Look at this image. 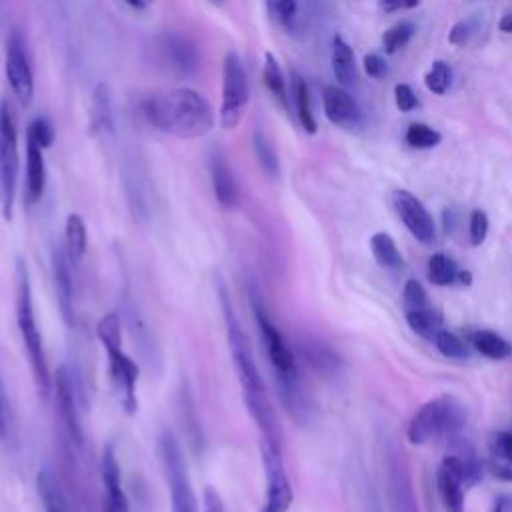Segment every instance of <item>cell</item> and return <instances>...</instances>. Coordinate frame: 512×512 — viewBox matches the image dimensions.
<instances>
[{
  "label": "cell",
  "instance_id": "38",
  "mask_svg": "<svg viewBox=\"0 0 512 512\" xmlns=\"http://www.w3.org/2000/svg\"><path fill=\"white\" fill-rule=\"evenodd\" d=\"M412 34H414V26H412V22H406V20L396 22V24H394V26H390V28L384 32V36H382L384 50H386L388 54H394L396 50L404 48V46L410 42Z\"/></svg>",
  "mask_w": 512,
  "mask_h": 512
},
{
  "label": "cell",
  "instance_id": "21",
  "mask_svg": "<svg viewBox=\"0 0 512 512\" xmlns=\"http://www.w3.org/2000/svg\"><path fill=\"white\" fill-rule=\"evenodd\" d=\"M70 260L64 252V248H54L52 252V274H54V286L58 294V304L64 314V318L70 322L72 318V272H70Z\"/></svg>",
  "mask_w": 512,
  "mask_h": 512
},
{
  "label": "cell",
  "instance_id": "5",
  "mask_svg": "<svg viewBox=\"0 0 512 512\" xmlns=\"http://www.w3.org/2000/svg\"><path fill=\"white\" fill-rule=\"evenodd\" d=\"M96 336L108 356V372L112 386L118 394L122 408L134 414L138 408L136 386H138V364L122 350V324L116 312H108L96 326Z\"/></svg>",
  "mask_w": 512,
  "mask_h": 512
},
{
  "label": "cell",
  "instance_id": "34",
  "mask_svg": "<svg viewBox=\"0 0 512 512\" xmlns=\"http://www.w3.org/2000/svg\"><path fill=\"white\" fill-rule=\"evenodd\" d=\"M460 270L456 266V262L444 254V252H436L430 256L428 260V280L436 286H452L454 282H458Z\"/></svg>",
  "mask_w": 512,
  "mask_h": 512
},
{
  "label": "cell",
  "instance_id": "6",
  "mask_svg": "<svg viewBox=\"0 0 512 512\" xmlns=\"http://www.w3.org/2000/svg\"><path fill=\"white\" fill-rule=\"evenodd\" d=\"M466 422V408L454 394H440L424 402L412 416L406 436L410 444L422 446L434 440H454Z\"/></svg>",
  "mask_w": 512,
  "mask_h": 512
},
{
  "label": "cell",
  "instance_id": "37",
  "mask_svg": "<svg viewBox=\"0 0 512 512\" xmlns=\"http://www.w3.org/2000/svg\"><path fill=\"white\" fill-rule=\"evenodd\" d=\"M440 140H442L440 132L422 122H414L406 130V142L412 148H434L440 144Z\"/></svg>",
  "mask_w": 512,
  "mask_h": 512
},
{
  "label": "cell",
  "instance_id": "47",
  "mask_svg": "<svg viewBox=\"0 0 512 512\" xmlns=\"http://www.w3.org/2000/svg\"><path fill=\"white\" fill-rule=\"evenodd\" d=\"M420 0H380V8L384 12H398V10H410L416 8Z\"/></svg>",
  "mask_w": 512,
  "mask_h": 512
},
{
  "label": "cell",
  "instance_id": "17",
  "mask_svg": "<svg viewBox=\"0 0 512 512\" xmlns=\"http://www.w3.org/2000/svg\"><path fill=\"white\" fill-rule=\"evenodd\" d=\"M388 482L394 512H418L416 500L412 492V482L408 476V468L402 460V454L394 452L388 458Z\"/></svg>",
  "mask_w": 512,
  "mask_h": 512
},
{
  "label": "cell",
  "instance_id": "46",
  "mask_svg": "<svg viewBox=\"0 0 512 512\" xmlns=\"http://www.w3.org/2000/svg\"><path fill=\"white\" fill-rule=\"evenodd\" d=\"M204 512H226L220 494L212 486H206L204 490Z\"/></svg>",
  "mask_w": 512,
  "mask_h": 512
},
{
  "label": "cell",
  "instance_id": "3",
  "mask_svg": "<svg viewBox=\"0 0 512 512\" xmlns=\"http://www.w3.org/2000/svg\"><path fill=\"white\" fill-rule=\"evenodd\" d=\"M250 300H252V312H254V320H256L260 340L264 344L268 362H270V366L276 374L278 388L282 390L280 394H282L288 410L296 418H302L308 412V396H306L304 386H302L296 354L290 348L288 340L284 338L282 330L270 318L264 302L260 300V294L252 290Z\"/></svg>",
  "mask_w": 512,
  "mask_h": 512
},
{
  "label": "cell",
  "instance_id": "19",
  "mask_svg": "<svg viewBox=\"0 0 512 512\" xmlns=\"http://www.w3.org/2000/svg\"><path fill=\"white\" fill-rule=\"evenodd\" d=\"M488 470L500 482H512V430H496L488 436Z\"/></svg>",
  "mask_w": 512,
  "mask_h": 512
},
{
  "label": "cell",
  "instance_id": "36",
  "mask_svg": "<svg viewBox=\"0 0 512 512\" xmlns=\"http://www.w3.org/2000/svg\"><path fill=\"white\" fill-rule=\"evenodd\" d=\"M434 346L438 348V352L446 358H454V360H464L470 356V348L450 330H440L434 336Z\"/></svg>",
  "mask_w": 512,
  "mask_h": 512
},
{
  "label": "cell",
  "instance_id": "24",
  "mask_svg": "<svg viewBox=\"0 0 512 512\" xmlns=\"http://www.w3.org/2000/svg\"><path fill=\"white\" fill-rule=\"evenodd\" d=\"M112 130V98L106 82H98L90 100V132L106 134Z\"/></svg>",
  "mask_w": 512,
  "mask_h": 512
},
{
  "label": "cell",
  "instance_id": "31",
  "mask_svg": "<svg viewBox=\"0 0 512 512\" xmlns=\"http://www.w3.org/2000/svg\"><path fill=\"white\" fill-rule=\"evenodd\" d=\"M472 346L490 360H504L512 356V344L492 330H476L472 334Z\"/></svg>",
  "mask_w": 512,
  "mask_h": 512
},
{
  "label": "cell",
  "instance_id": "32",
  "mask_svg": "<svg viewBox=\"0 0 512 512\" xmlns=\"http://www.w3.org/2000/svg\"><path fill=\"white\" fill-rule=\"evenodd\" d=\"M332 72L344 86L354 80V52L342 36H334L332 40Z\"/></svg>",
  "mask_w": 512,
  "mask_h": 512
},
{
  "label": "cell",
  "instance_id": "41",
  "mask_svg": "<svg viewBox=\"0 0 512 512\" xmlns=\"http://www.w3.org/2000/svg\"><path fill=\"white\" fill-rule=\"evenodd\" d=\"M402 300H404V308H406V310H416V308L428 306L426 290H424V286H422L418 280H414V278L406 280L404 290H402Z\"/></svg>",
  "mask_w": 512,
  "mask_h": 512
},
{
  "label": "cell",
  "instance_id": "16",
  "mask_svg": "<svg viewBox=\"0 0 512 512\" xmlns=\"http://www.w3.org/2000/svg\"><path fill=\"white\" fill-rule=\"evenodd\" d=\"M436 482H438V492L446 512H464L466 480H464L462 466L454 454L444 456L436 474Z\"/></svg>",
  "mask_w": 512,
  "mask_h": 512
},
{
  "label": "cell",
  "instance_id": "1",
  "mask_svg": "<svg viewBox=\"0 0 512 512\" xmlns=\"http://www.w3.org/2000/svg\"><path fill=\"white\" fill-rule=\"evenodd\" d=\"M220 292V304H222V312H224V322H226V340H228V350H230V358L236 370V378L240 384V392H242V400L246 410L250 412L254 424L258 426L260 438L264 444L274 446L284 450V436H282V428L278 424V416L276 410L272 406V400L268 396L264 378L258 370V364L254 360L248 336L244 334L240 320L234 314L230 296L226 292L224 286L218 288Z\"/></svg>",
  "mask_w": 512,
  "mask_h": 512
},
{
  "label": "cell",
  "instance_id": "11",
  "mask_svg": "<svg viewBox=\"0 0 512 512\" xmlns=\"http://www.w3.org/2000/svg\"><path fill=\"white\" fill-rule=\"evenodd\" d=\"M262 462L266 470V500L260 512H290L294 492L284 468L282 450L262 442Z\"/></svg>",
  "mask_w": 512,
  "mask_h": 512
},
{
  "label": "cell",
  "instance_id": "43",
  "mask_svg": "<svg viewBox=\"0 0 512 512\" xmlns=\"http://www.w3.org/2000/svg\"><path fill=\"white\" fill-rule=\"evenodd\" d=\"M394 100H396V108L400 112H410L418 106V98L412 92V88L408 84H396L394 86Z\"/></svg>",
  "mask_w": 512,
  "mask_h": 512
},
{
  "label": "cell",
  "instance_id": "8",
  "mask_svg": "<svg viewBox=\"0 0 512 512\" xmlns=\"http://www.w3.org/2000/svg\"><path fill=\"white\" fill-rule=\"evenodd\" d=\"M18 184V128L10 102H0V210L6 220L12 218Z\"/></svg>",
  "mask_w": 512,
  "mask_h": 512
},
{
  "label": "cell",
  "instance_id": "30",
  "mask_svg": "<svg viewBox=\"0 0 512 512\" xmlns=\"http://www.w3.org/2000/svg\"><path fill=\"white\" fill-rule=\"evenodd\" d=\"M262 80L264 86L268 88V92L272 94V98L284 108L288 110V90H286V80L282 74V68L278 64V60L274 58L272 52L264 54V68H262Z\"/></svg>",
  "mask_w": 512,
  "mask_h": 512
},
{
  "label": "cell",
  "instance_id": "10",
  "mask_svg": "<svg viewBox=\"0 0 512 512\" xmlns=\"http://www.w3.org/2000/svg\"><path fill=\"white\" fill-rule=\"evenodd\" d=\"M6 80L12 94L22 106H30L34 98V76L28 60L26 38L20 28H12L6 40Z\"/></svg>",
  "mask_w": 512,
  "mask_h": 512
},
{
  "label": "cell",
  "instance_id": "7",
  "mask_svg": "<svg viewBox=\"0 0 512 512\" xmlns=\"http://www.w3.org/2000/svg\"><path fill=\"white\" fill-rule=\"evenodd\" d=\"M160 460L164 466L166 484L170 490L172 512H198V498L194 494L188 464L182 454V448L172 432H162L158 438Z\"/></svg>",
  "mask_w": 512,
  "mask_h": 512
},
{
  "label": "cell",
  "instance_id": "40",
  "mask_svg": "<svg viewBox=\"0 0 512 512\" xmlns=\"http://www.w3.org/2000/svg\"><path fill=\"white\" fill-rule=\"evenodd\" d=\"M26 138L32 140V142H36L42 150H44V148H50L52 142H54V128H52V124H50L46 118L38 116V118H34V120L30 122V126H28V136H26Z\"/></svg>",
  "mask_w": 512,
  "mask_h": 512
},
{
  "label": "cell",
  "instance_id": "23",
  "mask_svg": "<svg viewBox=\"0 0 512 512\" xmlns=\"http://www.w3.org/2000/svg\"><path fill=\"white\" fill-rule=\"evenodd\" d=\"M270 20L286 34H296L304 24L302 0H264Z\"/></svg>",
  "mask_w": 512,
  "mask_h": 512
},
{
  "label": "cell",
  "instance_id": "12",
  "mask_svg": "<svg viewBox=\"0 0 512 512\" xmlns=\"http://www.w3.org/2000/svg\"><path fill=\"white\" fill-rule=\"evenodd\" d=\"M156 54L160 62L176 74H192L200 64V52L196 44L178 32H162L154 38Z\"/></svg>",
  "mask_w": 512,
  "mask_h": 512
},
{
  "label": "cell",
  "instance_id": "29",
  "mask_svg": "<svg viewBox=\"0 0 512 512\" xmlns=\"http://www.w3.org/2000/svg\"><path fill=\"white\" fill-rule=\"evenodd\" d=\"M406 322L418 336L426 340H434V336L442 330V314L434 310L430 304L416 310H406Z\"/></svg>",
  "mask_w": 512,
  "mask_h": 512
},
{
  "label": "cell",
  "instance_id": "49",
  "mask_svg": "<svg viewBox=\"0 0 512 512\" xmlns=\"http://www.w3.org/2000/svg\"><path fill=\"white\" fill-rule=\"evenodd\" d=\"M492 512H512V502L506 498V496H500L496 502H494V510Z\"/></svg>",
  "mask_w": 512,
  "mask_h": 512
},
{
  "label": "cell",
  "instance_id": "25",
  "mask_svg": "<svg viewBox=\"0 0 512 512\" xmlns=\"http://www.w3.org/2000/svg\"><path fill=\"white\" fill-rule=\"evenodd\" d=\"M302 348V356L306 358V362L320 374L324 376H336L342 368V360L338 358V354L328 348L326 344L322 342H316V340H304L300 344Z\"/></svg>",
  "mask_w": 512,
  "mask_h": 512
},
{
  "label": "cell",
  "instance_id": "27",
  "mask_svg": "<svg viewBox=\"0 0 512 512\" xmlns=\"http://www.w3.org/2000/svg\"><path fill=\"white\" fill-rule=\"evenodd\" d=\"M290 80H292V100L296 106V114L298 120L302 124V128L308 134H316V118L312 112V100H310V92H308V84L306 80L298 74V72H290Z\"/></svg>",
  "mask_w": 512,
  "mask_h": 512
},
{
  "label": "cell",
  "instance_id": "13",
  "mask_svg": "<svg viewBox=\"0 0 512 512\" xmlns=\"http://www.w3.org/2000/svg\"><path fill=\"white\" fill-rule=\"evenodd\" d=\"M396 214L408 228V232L422 244H432L436 238V226L426 206L408 190H396L392 194Z\"/></svg>",
  "mask_w": 512,
  "mask_h": 512
},
{
  "label": "cell",
  "instance_id": "33",
  "mask_svg": "<svg viewBox=\"0 0 512 512\" xmlns=\"http://www.w3.org/2000/svg\"><path fill=\"white\" fill-rule=\"evenodd\" d=\"M36 490L44 512H68L64 496L50 470H40L36 476Z\"/></svg>",
  "mask_w": 512,
  "mask_h": 512
},
{
  "label": "cell",
  "instance_id": "2",
  "mask_svg": "<svg viewBox=\"0 0 512 512\" xmlns=\"http://www.w3.org/2000/svg\"><path fill=\"white\" fill-rule=\"evenodd\" d=\"M142 114L152 126L178 138H202L214 128L208 100L192 88H176L142 102Z\"/></svg>",
  "mask_w": 512,
  "mask_h": 512
},
{
  "label": "cell",
  "instance_id": "39",
  "mask_svg": "<svg viewBox=\"0 0 512 512\" xmlns=\"http://www.w3.org/2000/svg\"><path fill=\"white\" fill-rule=\"evenodd\" d=\"M450 78H452L450 66L446 62H442V60H436V62H432L430 70L426 72L424 84H426V88L430 92L444 94L448 90V86H450Z\"/></svg>",
  "mask_w": 512,
  "mask_h": 512
},
{
  "label": "cell",
  "instance_id": "4",
  "mask_svg": "<svg viewBox=\"0 0 512 512\" xmlns=\"http://www.w3.org/2000/svg\"><path fill=\"white\" fill-rule=\"evenodd\" d=\"M16 324H18V332L30 362V370L36 382V388L40 390V394H48L50 392V372H48V362H46V352H44V342H42V334L36 322V314H34V302H32V286H30V274H28V266L22 258H18L16 262Z\"/></svg>",
  "mask_w": 512,
  "mask_h": 512
},
{
  "label": "cell",
  "instance_id": "14",
  "mask_svg": "<svg viewBox=\"0 0 512 512\" xmlns=\"http://www.w3.org/2000/svg\"><path fill=\"white\" fill-rule=\"evenodd\" d=\"M54 388H56V402H58V412L60 418L66 426V432L70 440L76 446H82L84 442V432L80 424V412H78V398H76V388H74V378L66 366H60L54 376Z\"/></svg>",
  "mask_w": 512,
  "mask_h": 512
},
{
  "label": "cell",
  "instance_id": "45",
  "mask_svg": "<svg viewBox=\"0 0 512 512\" xmlns=\"http://www.w3.org/2000/svg\"><path fill=\"white\" fill-rule=\"evenodd\" d=\"M470 34H472V26L468 20H460L452 26L450 30V42L456 44V46H464L468 40H470Z\"/></svg>",
  "mask_w": 512,
  "mask_h": 512
},
{
  "label": "cell",
  "instance_id": "35",
  "mask_svg": "<svg viewBox=\"0 0 512 512\" xmlns=\"http://www.w3.org/2000/svg\"><path fill=\"white\" fill-rule=\"evenodd\" d=\"M252 142H254V152H256V158H258L262 170L270 176H276L280 170V162H278V156H276V150H274V144L270 142V138L262 130H254Z\"/></svg>",
  "mask_w": 512,
  "mask_h": 512
},
{
  "label": "cell",
  "instance_id": "48",
  "mask_svg": "<svg viewBox=\"0 0 512 512\" xmlns=\"http://www.w3.org/2000/svg\"><path fill=\"white\" fill-rule=\"evenodd\" d=\"M6 432H8V400H6L4 384L0 378V440H4Z\"/></svg>",
  "mask_w": 512,
  "mask_h": 512
},
{
  "label": "cell",
  "instance_id": "22",
  "mask_svg": "<svg viewBox=\"0 0 512 512\" xmlns=\"http://www.w3.org/2000/svg\"><path fill=\"white\" fill-rule=\"evenodd\" d=\"M46 186V164L42 148L26 138V192L30 202H38Z\"/></svg>",
  "mask_w": 512,
  "mask_h": 512
},
{
  "label": "cell",
  "instance_id": "9",
  "mask_svg": "<svg viewBox=\"0 0 512 512\" xmlns=\"http://www.w3.org/2000/svg\"><path fill=\"white\" fill-rule=\"evenodd\" d=\"M248 104V80L244 64L234 50H228L222 66V104H220V126L234 130Z\"/></svg>",
  "mask_w": 512,
  "mask_h": 512
},
{
  "label": "cell",
  "instance_id": "50",
  "mask_svg": "<svg viewBox=\"0 0 512 512\" xmlns=\"http://www.w3.org/2000/svg\"><path fill=\"white\" fill-rule=\"evenodd\" d=\"M498 28H500L502 32H506V34H512V12L502 14V18H500V22H498Z\"/></svg>",
  "mask_w": 512,
  "mask_h": 512
},
{
  "label": "cell",
  "instance_id": "42",
  "mask_svg": "<svg viewBox=\"0 0 512 512\" xmlns=\"http://www.w3.org/2000/svg\"><path fill=\"white\" fill-rule=\"evenodd\" d=\"M468 234H470V244L472 246H480L486 240L488 234V216L484 210L476 208L470 214V224H468Z\"/></svg>",
  "mask_w": 512,
  "mask_h": 512
},
{
  "label": "cell",
  "instance_id": "15",
  "mask_svg": "<svg viewBox=\"0 0 512 512\" xmlns=\"http://www.w3.org/2000/svg\"><path fill=\"white\" fill-rule=\"evenodd\" d=\"M100 474H102V488H104L102 512H130V502L122 488L120 464L116 458L114 444H108L102 452Z\"/></svg>",
  "mask_w": 512,
  "mask_h": 512
},
{
  "label": "cell",
  "instance_id": "26",
  "mask_svg": "<svg viewBox=\"0 0 512 512\" xmlns=\"http://www.w3.org/2000/svg\"><path fill=\"white\" fill-rule=\"evenodd\" d=\"M88 246V234H86V224L80 214H68L64 222V252L72 264H78Z\"/></svg>",
  "mask_w": 512,
  "mask_h": 512
},
{
  "label": "cell",
  "instance_id": "51",
  "mask_svg": "<svg viewBox=\"0 0 512 512\" xmlns=\"http://www.w3.org/2000/svg\"><path fill=\"white\" fill-rule=\"evenodd\" d=\"M152 2H154V0H126V4H130V6L136 8V10H144V8H148Z\"/></svg>",
  "mask_w": 512,
  "mask_h": 512
},
{
  "label": "cell",
  "instance_id": "18",
  "mask_svg": "<svg viewBox=\"0 0 512 512\" xmlns=\"http://www.w3.org/2000/svg\"><path fill=\"white\" fill-rule=\"evenodd\" d=\"M210 180H212V190L218 200V204L226 210L234 208L240 198V186L234 176V170L226 162L224 156L216 154L210 160Z\"/></svg>",
  "mask_w": 512,
  "mask_h": 512
},
{
  "label": "cell",
  "instance_id": "44",
  "mask_svg": "<svg viewBox=\"0 0 512 512\" xmlns=\"http://www.w3.org/2000/svg\"><path fill=\"white\" fill-rule=\"evenodd\" d=\"M362 64H364V72L372 78H382L386 74V62L380 54H374V52L366 54Z\"/></svg>",
  "mask_w": 512,
  "mask_h": 512
},
{
  "label": "cell",
  "instance_id": "20",
  "mask_svg": "<svg viewBox=\"0 0 512 512\" xmlns=\"http://www.w3.org/2000/svg\"><path fill=\"white\" fill-rule=\"evenodd\" d=\"M324 114L336 126H352L358 118V108L352 96L340 86H326L322 94Z\"/></svg>",
  "mask_w": 512,
  "mask_h": 512
},
{
  "label": "cell",
  "instance_id": "28",
  "mask_svg": "<svg viewBox=\"0 0 512 512\" xmlns=\"http://www.w3.org/2000/svg\"><path fill=\"white\" fill-rule=\"evenodd\" d=\"M370 250L374 260L388 270L404 268V256L400 254L394 238L388 232H376L370 238Z\"/></svg>",
  "mask_w": 512,
  "mask_h": 512
}]
</instances>
